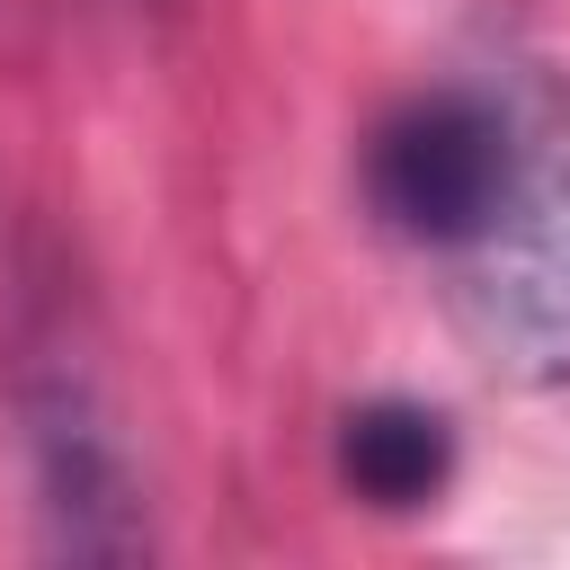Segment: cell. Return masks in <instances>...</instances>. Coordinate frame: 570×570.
<instances>
[{"instance_id":"cell-1","label":"cell","mask_w":570,"mask_h":570,"mask_svg":"<svg viewBox=\"0 0 570 570\" xmlns=\"http://www.w3.org/2000/svg\"><path fill=\"white\" fill-rule=\"evenodd\" d=\"M374 205L410 240H481L517 196V142L481 98H419L374 134Z\"/></svg>"},{"instance_id":"cell-2","label":"cell","mask_w":570,"mask_h":570,"mask_svg":"<svg viewBox=\"0 0 570 570\" xmlns=\"http://www.w3.org/2000/svg\"><path fill=\"white\" fill-rule=\"evenodd\" d=\"M36 463H45L53 552H80V561H125V552H142V525H134V481H125L116 445H107L89 419L45 410V428H36Z\"/></svg>"},{"instance_id":"cell-3","label":"cell","mask_w":570,"mask_h":570,"mask_svg":"<svg viewBox=\"0 0 570 570\" xmlns=\"http://www.w3.org/2000/svg\"><path fill=\"white\" fill-rule=\"evenodd\" d=\"M338 472H347V490H365L374 508H419V499L445 490L454 436H445V419L419 410V401H365V410H347V428H338Z\"/></svg>"}]
</instances>
